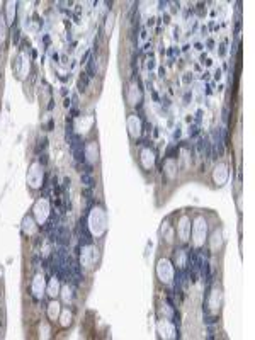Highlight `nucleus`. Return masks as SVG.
Masks as SVG:
<instances>
[{
  "label": "nucleus",
  "mask_w": 255,
  "mask_h": 340,
  "mask_svg": "<svg viewBox=\"0 0 255 340\" xmlns=\"http://www.w3.org/2000/svg\"><path fill=\"white\" fill-rule=\"evenodd\" d=\"M78 233H80V237H78L80 245H89V243H92V238H90V233H89V230H87L85 219H82V221H80V225H78Z\"/></svg>",
  "instance_id": "obj_1"
},
{
  "label": "nucleus",
  "mask_w": 255,
  "mask_h": 340,
  "mask_svg": "<svg viewBox=\"0 0 255 340\" xmlns=\"http://www.w3.org/2000/svg\"><path fill=\"white\" fill-rule=\"evenodd\" d=\"M82 184H85V186L89 187V189L95 186V180H94L92 173H85V172H83V173H82Z\"/></svg>",
  "instance_id": "obj_2"
}]
</instances>
